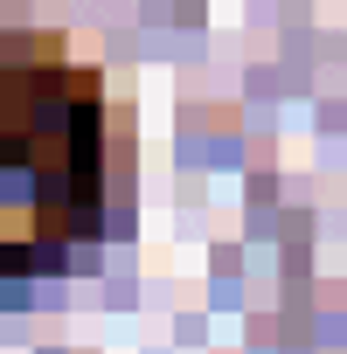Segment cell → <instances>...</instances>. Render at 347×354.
I'll return each mask as SVG.
<instances>
[{"label": "cell", "instance_id": "6da1fadb", "mask_svg": "<svg viewBox=\"0 0 347 354\" xmlns=\"http://www.w3.org/2000/svg\"><path fill=\"white\" fill-rule=\"evenodd\" d=\"M104 209V84L63 35H0V271H63Z\"/></svg>", "mask_w": 347, "mask_h": 354}]
</instances>
